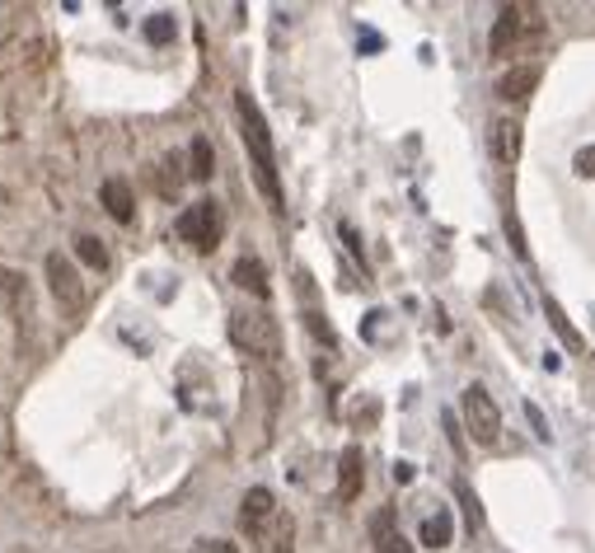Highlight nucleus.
<instances>
[{
    "label": "nucleus",
    "mask_w": 595,
    "mask_h": 553,
    "mask_svg": "<svg viewBox=\"0 0 595 553\" xmlns=\"http://www.w3.org/2000/svg\"><path fill=\"white\" fill-rule=\"evenodd\" d=\"M576 173H582V179H595V146H582V151H576Z\"/></svg>",
    "instance_id": "nucleus-22"
},
{
    "label": "nucleus",
    "mask_w": 595,
    "mask_h": 553,
    "mask_svg": "<svg viewBox=\"0 0 595 553\" xmlns=\"http://www.w3.org/2000/svg\"><path fill=\"white\" fill-rule=\"evenodd\" d=\"M187 160H179V155H165L160 165H155V193H160L165 202H174L183 193V179H187Z\"/></svg>",
    "instance_id": "nucleus-14"
},
{
    "label": "nucleus",
    "mask_w": 595,
    "mask_h": 553,
    "mask_svg": "<svg viewBox=\"0 0 595 553\" xmlns=\"http://www.w3.org/2000/svg\"><path fill=\"white\" fill-rule=\"evenodd\" d=\"M460 408H464V432L474 436L478 446H497V436H502V413H497L493 394L483 385H469Z\"/></svg>",
    "instance_id": "nucleus-5"
},
{
    "label": "nucleus",
    "mask_w": 595,
    "mask_h": 553,
    "mask_svg": "<svg viewBox=\"0 0 595 553\" xmlns=\"http://www.w3.org/2000/svg\"><path fill=\"white\" fill-rule=\"evenodd\" d=\"M544 34V20H539V10L535 5H502L497 10V20H493V57H507L515 43H525V38H535Z\"/></svg>",
    "instance_id": "nucleus-3"
},
{
    "label": "nucleus",
    "mask_w": 595,
    "mask_h": 553,
    "mask_svg": "<svg viewBox=\"0 0 595 553\" xmlns=\"http://www.w3.org/2000/svg\"><path fill=\"white\" fill-rule=\"evenodd\" d=\"M42 273H47V287H52L57 305L66 314H81L85 310V281H81V267H75L66 254H47L42 259Z\"/></svg>",
    "instance_id": "nucleus-6"
},
{
    "label": "nucleus",
    "mask_w": 595,
    "mask_h": 553,
    "mask_svg": "<svg viewBox=\"0 0 595 553\" xmlns=\"http://www.w3.org/2000/svg\"><path fill=\"white\" fill-rule=\"evenodd\" d=\"M258 553H295V520L287 512H277L272 516V526L258 534Z\"/></svg>",
    "instance_id": "nucleus-13"
},
{
    "label": "nucleus",
    "mask_w": 595,
    "mask_h": 553,
    "mask_svg": "<svg viewBox=\"0 0 595 553\" xmlns=\"http://www.w3.org/2000/svg\"><path fill=\"white\" fill-rule=\"evenodd\" d=\"M75 259H81L85 267H94V273H104L108 249H104V240H94V235H75Z\"/></svg>",
    "instance_id": "nucleus-19"
},
{
    "label": "nucleus",
    "mask_w": 595,
    "mask_h": 553,
    "mask_svg": "<svg viewBox=\"0 0 595 553\" xmlns=\"http://www.w3.org/2000/svg\"><path fill=\"white\" fill-rule=\"evenodd\" d=\"M305 320H309V328H315V338H324V342H333V328H328V324H324V314H319V310H309V314H305Z\"/></svg>",
    "instance_id": "nucleus-23"
},
{
    "label": "nucleus",
    "mask_w": 595,
    "mask_h": 553,
    "mask_svg": "<svg viewBox=\"0 0 595 553\" xmlns=\"http://www.w3.org/2000/svg\"><path fill=\"white\" fill-rule=\"evenodd\" d=\"M146 43H155V47L174 43V14H150V20H146Z\"/></svg>",
    "instance_id": "nucleus-20"
},
{
    "label": "nucleus",
    "mask_w": 595,
    "mask_h": 553,
    "mask_svg": "<svg viewBox=\"0 0 595 553\" xmlns=\"http://www.w3.org/2000/svg\"><path fill=\"white\" fill-rule=\"evenodd\" d=\"M230 342L248 357L277 361L281 357V324L268 310H230Z\"/></svg>",
    "instance_id": "nucleus-2"
},
{
    "label": "nucleus",
    "mask_w": 595,
    "mask_h": 553,
    "mask_svg": "<svg viewBox=\"0 0 595 553\" xmlns=\"http://www.w3.org/2000/svg\"><path fill=\"white\" fill-rule=\"evenodd\" d=\"M277 512H281V507H277V497L268 493V488H248L244 502H240V526L258 540V534L272 526V516H277Z\"/></svg>",
    "instance_id": "nucleus-8"
},
{
    "label": "nucleus",
    "mask_w": 595,
    "mask_h": 553,
    "mask_svg": "<svg viewBox=\"0 0 595 553\" xmlns=\"http://www.w3.org/2000/svg\"><path fill=\"white\" fill-rule=\"evenodd\" d=\"M216 173V155H211V141L207 136H193V146H187V179L207 183Z\"/></svg>",
    "instance_id": "nucleus-17"
},
{
    "label": "nucleus",
    "mask_w": 595,
    "mask_h": 553,
    "mask_svg": "<svg viewBox=\"0 0 595 553\" xmlns=\"http://www.w3.org/2000/svg\"><path fill=\"white\" fill-rule=\"evenodd\" d=\"M539 85V67H511L502 81H497V94H502L507 104H525L530 94Z\"/></svg>",
    "instance_id": "nucleus-12"
},
{
    "label": "nucleus",
    "mask_w": 595,
    "mask_h": 553,
    "mask_svg": "<svg viewBox=\"0 0 595 553\" xmlns=\"http://www.w3.org/2000/svg\"><path fill=\"white\" fill-rule=\"evenodd\" d=\"M488 146H493V155L502 165H515V160H521V122H515V118H497L493 128H488Z\"/></svg>",
    "instance_id": "nucleus-10"
},
{
    "label": "nucleus",
    "mask_w": 595,
    "mask_h": 553,
    "mask_svg": "<svg viewBox=\"0 0 595 553\" xmlns=\"http://www.w3.org/2000/svg\"><path fill=\"white\" fill-rule=\"evenodd\" d=\"M371 534H375V549H380V553H413V544L403 540L399 526H394V512H375Z\"/></svg>",
    "instance_id": "nucleus-16"
},
{
    "label": "nucleus",
    "mask_w": 595,
    "mask_h": 553,
    "mask_svg": "<svg viewBox=\"0 0 595 553\" xmlns=\"http://www.w3.org/2000/svg\"><path fill=\"white\" fill-rule=\"evenodd\" d=\"M234 113H240V132H244V146H248V160H254V179L258 188L268 193L272 207H281V183H277V151H272V132H268V118L263 108L254 104V94H234Z\"/></svg>",
    "instance_id": "nucleus-1"
},
{
    "label": "nucleus",
    "mask_w": 595,
    "mask_h": 553,
    "mask_svg": "<svg viewBox=\"0 0 595 553\" xmlns=\"http://www.w3.org/2000/svg\"><path fill=\"white\" fill-rule=\"evenodd\" d=\"M549 320H554V328H558V338H562V342H568V347H572V352H582V347H586V342H582V334H576V328H572L568 320H562V310L554 305V300H549Z\"/></svg>",
    "instance_id": "nucleus-21"
},
{
    "label": "nucleus",
    "mask_w": 595,
    "mask_h": 553,
    "mask_svg": "<svg viewBox=\"0 0 595 553\" xmlns=\"http://www.w3.org/2000/svg\"><path fill=\"white\" fill-rule=\"evenodd\" d=\"M202 553H240V549L226 544V540H207V544H202Z\"/></svg>",
    "instance_id": "nucleus-24"
},
{
    "label": "nucleus",
    "mask_w": 595,
    "mask_h": 553,
    "mask_svg": "<svg viewBox=\"0 0 595 553\" xmlns=\"http://www.w3.org/2000/svg\"><path fill=\"white\" fill-rule=\"evenodd\" d=\"M179 240H187L197 249V254H211L216 244H221V230H226V220H221V207L207 197V202H193L183 216H179Z\"/></svg>",
    "instance_id": "nucleus-4"
},
{
    "label": "nucleus",
    "mask_w": 595,
    "mask_h": 553,
    "mask_svg": "<svg viewBox=\"0 0 595 553\" xmlns=\"http://www.w3.org/2000/svg\"><path fill=\"white\" fill-rule=\"evenodd\" d=\"M99 202L108 207V216H113L118 226H132V220H136V197H132V183L127 179H104Z\"/></svg>",
    "instance_id": "nucleus-9"
},
{
    "label": "nucleus",
    "mask_w": 595,
    "mask_h": 553,
    "mask_svg": "<svg viewBox=\"0 0 595 553\" xmlns=\"http://www.w3.org/2000/svg\"><path fill=\"white\" fill-rule=\"evenodd\" d=\"M0 305H5L14 320H34V281H28L20 267H0Z\"/></svg>",
    "instance_id": "nucleus-7"
},
{
    "label": "nucleus",
    "mask_w": 595,
    "mask_h": 553,
    "mask_svg": "<svg viewBox=\"0 0 595 553\" xmlns=\"http://www.w3.org/2000/svg\"><path fill=\"white\" fill-rule=\"evenodd\" d=\"M362 446H348L342 450V465H338V497L342 502H356L362 497V483H366V469H362Z\"/></svg>",
    "instance_id": "nucleus-11"
},
{
    "label": "nucleus",
    "mask_w": 595,
    "mask_h": 553,
    "mask_svg": "<svg viewBox=\"0 0 595 553\" xmlns=\"http://www.w3.org/2000/svg\"><path fill=\"white\" fill-rule=\"evenodd\" d=\"M234 287H244L248 296H258V300H268V267H263L254 254H244L240 263H234Z\"/></svg>",
    "instance_id": "nucleus-15"
},
{
    "label": "nucleus",
    "mask_w": 595,
    "mask_h": 553,
    "mask_svg": "<svg viewBox=\"0 0 595 553\" xmlns=\"http://www.w3.org/2000/svg\"><path fill=\"white\" fill-rule=\"evenodd\" d=\"M450 534H456V520H450V512H436V516L422 520V544H427V549H446Z\"/></svg>",
    "instance_id": "nucleus-18"
}]
</instances>
